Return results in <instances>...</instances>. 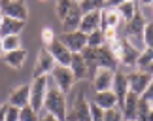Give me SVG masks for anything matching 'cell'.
Here are the masks:
<instances>
[{"mask_svg":"<svg viewBox=\"0 0 153 121\" xmlns=\"http://www.w3.org/2000/svg\"><path fill=\"white\" fill-rule=\"evenodd\" d=\"M81 57L85 59V62L91 66L97 68H108V70H117V66H119V62H117L115 55L111 53L110 45L106 44L102 48H85L81 51Z\"/></svg>","mask_w":153,"mask_h":121,"instance_id":"cell-1","label":"cell"},{"mask_svg":"<svg viewBox=\"0 0 153 121\" xmlns=\"http://www.w3.org/2000/svg\"><path fill=\"white\" fill-rule=\"evenodd\" d=\"M44 112H48L57 121H68V102L66 95L61 93L57 87H49L44 100Z\"/></svg>","mask_w":153,"mask_h":121,"instance_id":"cell-2","label":"cell"},{"mask_svg":"<svg viewBox=\"0 0 153 121\" xmlns=\"http://www.w3.org/2000/svg\"><path fill=\"white\" fill-rule=\"evenodd\" d=\"M48 76H40V78H32L30 82V106L32 110H36L38 114L44 112V100L48 95Z\"/></svg>","mask_w":153,"mask_h":121,"instance_id":"cell-3","label":"cell"},{"mask_svg":"<svg viewBox=\"0 0 153 121\" xmlns=\"http://www.w3.org/2000/svg\"><path fill=\"white\" fill-rule=\"evenodd\" d=\"M146 25H148V19L144 17L142 10L138 8V10H136V15H134L131 21L125 23V38H127L132 45H136L138 40H142V34H144ZM136 48H138V45H136Z\"/></svg>","mask_w":153,"mask_h":121,"instance_id":"cell-4","label":"cell"},{"mask_svg":"<svg viewBox=\"0 0 153 121\" xmlns=\"http://www.w3.org/2000/svg\"><path fill=\"white\" fill-rule=\"evenodd\" d=\"M0 11H2V15L11 17V19H17L23 23L28 21V6L23 0H2Z\"/></svg>","mask_w":153,"mask_h":121,"instance_id":"cell-5","label":"cell"},{"mask_svg":"<svg viewBox=\"0 0 153 121\" xmlns=\"http://www.w3.org/2000/svg\"><path fill=\"white\" fill-rule=\"evenodd\" d=\"M70 121H91V102L85 99V93H79L74 99V104L68 110Z\"/></svg>","mask_w":153,"mask_h":121,"instance_id":"cell-6","label":"cell"},{"mask_svg":"<svg viewBox=\"0 0 153 121\" xmlns=\"http://www.w3.org/2000/svg\"><path fill=\"white\" fill-rule=\"evenodd\" d=\"M140 51L136 45H132L128 40L123 36L119 38V53H117V62L123 66H136V61L140 57Z\"/></svg>","mask_w":153,"mask_h":121,"instance_id":"cell-7","label":"cell"},{"mask_svg":"<svg viewBox=\"0 0 153 121\" xmlns=\"http://www.w3.org/2000/svg\"><path fill=\"white\" fill-rule=\"evenodd\" d=\"M151 76L148 72H142V70H134L131 74H127V82H128V93H134L136 97L142 99V95L146 93L148 85L151 83Z\"/></svg>","mask_w":153,"mask_h":121,"instance_id":"cell-8","label":"cell"},{"mask_svg":"<svg viewBox=\"0 0 153 121\" xmlns=\"http://www.w3.org/2000/svg\"><path fill=\"white\" fill-rule=\"evenodd\" d=\"M55 59L51 57V53L45 48H42L38 51L36 55V65H34V72L32 76L34 78H40V76H48V74H51L53 70H55Z\"/></svg>","mask_w":153,"mask_h":121,"instance_id":"cell-9","label":"cell"},{"mask_svg":"<svg viewBox=\"0 0 153 121\" xmlns=\"http://www.w3.org/2000/svg\"><path fill=\"white\" fill-rule=\"evenodd\" d=\"M59 40L72 51V53H81L87 48V34H83L81 30H74V32H62Z\"/></svg>","mask_w":153,"mask_h":121,"instance_id":"cell-10","label":"cell"},{"mask_svg":"<svg viewBox=\"0 0 153 121\" xmlns=\"http://www.w3.org/2000/svg\"><path fill=\"white\" fill-rule=\"evenodd\" d=\"M51 76H53V82H55V87L64 95L72 89V85L76 82L74 74L70 72V68H66V66H55V70L51 72Z\"/></svg>","mask_w":153,"mask_h":121,"instance_id":"cell-11","label":"cell"},{"mask_svg":"<svg viewBox=\"0 0 153 121\" xmlns=\"http://www.w3.org/2000/svg\"><path fill=\"white\" fill-rule=\"evenodd\" d=\"M8 104L19 108V110L30 104V83H23L11 89L8 97Z\"/></svg>","mask_w":153,"mask_h":121,"instance_id":"cell-12","label":"cell"},{"mask_svg":"<svg viewBox=\"0 0 153 121\" xmlns=\"http://www.w3.org/2000/svg\"><path fill=\"white\" fill-rule=\"evenodd\" d=\"M121 15L117 13L115 4H104V8L100 10V30H108L114 28L117 30V27L121 25Z\"/></svg>","mask_w":153,"mask_h":121,"instance_id":"cell-13","label":"cell"},{"mask_svg":"<svg viewBox=\"0 0 153 121\" xmlns=\"http://www.w3.org/2000/svg\"><path fill=\"white\" fill-rule=\"evenodd\" d=\"M114 78H115V70L97 68L95 76H93V89L97 93H100V91H111V87H114Z\"/></svg>","mask_w":153,"mask_h":121,"instance_id":"cell-14","label":"cell"},{"mask_svg":"<svg viewBox=\"0 0 153 121\" xmlns=\"http://www.w3.org/2000/svg\"><path fill=\"white\" fill-rule=\"evenodd\" d=\"M51 53V57L55 59V65L57 66H70V62H72V51H70L66 45H64L61 40L57 38V42H53L49 48H45Z\"/></svg>","mask_w":153,"mask_h":121,"instance_id":"cell-15","label":"cell"},{"mask_svg":"<svg viewBox=\"0 0 153 121\" xmlns=\"http://www.w3.org/2000/svg\"><path fill=\"white\" fill-rule=\"evenodd\" d=\"M111 91L115 93L117 97V108L123 106V102H125L127 95H128V82H127V74H123L119 68L115 70V78H114V87Z\"/></svg>","mask_w":153,"mask_h":121,"instance_id":"cell-16","label":"cell"},{"mask_svg":"<svg viewBox=\"0 0 153 121\" xmlns=\"http://www.w3.org/2000/svg\"><path fill=\"white\" fill-rule=\"evenodd\" d=\"M25 25L27 23H23V21H17V19H11V17L2 15V19H0V38L19 36V32L25 28Z\"/></svg>","mask_w":153,"mask_h":121,"instance_id":"cell-17","label":"cell"},{"mask_svg":"<svg viewBox=\"0 0 153 121\" xmlns=\"http://www.w3.org/2000/svg\"><path fill=\"white\" fill-rule=\"evenodd\" d=\"M81 17H83V13H81V10H79V4L74 2L72 4V10L68 11V15L61 21L62 23V30L64 32L78 30V28H79V23H81Z\"/></svg>","mask_w":153,"mask_h":121,"instance_id":"cell-18","label":"cell"},{"mask_svg":"<svg viewBox=\"0 0 153 121\" xmlns=\"http://www.w3.org/2000/svg\"><path fill=\"white\" fill-rule=\"evenodd\" d=\"M138 102L140 97H136L134 93H128L123 106L119 108L123 114V121H136V114H138Z\"/></svg>","mask_w":153,"mask_h":121,"instance_id":"cell-19","label":"cell"},{"mask_svg":"<svg viewBox=\"0 0 153 121\" xmlns=\"http://www.w3.org/2000/svg\"><path fill=\"white\" fill-rule=\"evenodd\" d=\"M78 30H81L83 34H91V32H95V30H100V11L83 13Z\"/></svg>","mask_w":153,"mask_h":121,"instance_id":"cell-20","label":"cell"},{"mask_svg":"<svg viewBox=\"0 0 153 121\" xmlns=\"http://www.w3.org/2000/svg\"><path fill=\"white\" fill-rule=\"evenodd\" d=\"M93 104L98 106L100 110H114L117 108V97L114 91H100V93H95V99H93Z\"/></svg>","mask_w":153,"mask_h":121,"instance_id":"cell-21","label":"cell"},{"mask_svg":"<svg viewBox=\"0 0 153 121\" xmlns=\"http://www.w3.org/2000/svg\"><path fill=\"white\" fill-rule=\"evenodd\" d=\"M70 72L74 74L76 79H83L89 74V65L85 62V59L81 57V53H72V62H70Z\"/></svg>","mask_w":153,"mask_h":121,"instance_id":"cell-22","label":"cell"},{"mask_svg":"<svg viewBox=\"0 0 153 121\" xmlns=\"http://www.w3.org/2000/svg\"><path fill=\"white\" fill-rule=\"evenodd\" d=\"M27 55H28V51L25 48H19V49H15V51L4 53V61H6V65H8V66L19 70V68H23V65H25Z\"/></svg>","mask_w":153,"mask_h":121,"instance_id":"cell-23","label":"cell"},{"mask_svg":"<svg viewBox=\"0 0 153 121\" xmlns=\"http://www.w3.org/2000/svg\"><path fill=\"white\" fill-rule=\"evenodd\" d=\"M115 10H117V13L121 15L123 23H127V21H131L132 17L136 15L138 6L134 2H119V4H115Z\"/></svg>","mask_w":153,"mask_h":121,"instance_id":"cell-24","label":"cell"},{"mask_svg":"<svg viewBox=\"0 0 153 121\" xmlns=\"http://www.w3.org/2000/svg\"><path fill=\"white\" fill-rule=\"evenodd\" d=\"M153 62V49L149 48H144L142 51H140V57H138V61H136V66H138V70H142L146 72L148 70V66Z\"/></svg>","mask_w":153,"mask_h":121,"instance_id":"cell-25","label":"cell"},{"mask_svg":"<svg viewBox=\"0 0 153 121\" xmlns=\"http://www.w3.org/2000/svg\"><path fill=\"white\" fill-rule=\"evenodd\" d=\"M106 45V34L104 30H95L87 34V48H102Z\"/></svg>","mask_w":153,"mask_h":121,"instance_id":"cell-26","label":"cell"},{"mask_svg":"<svg viewBox=\"0 0 153 121\" xmlns=\"http://www.w3.org/2000/svg\"><path fill=\"white\" fill-rule=\"evenodd\" d=\"M0 40H2V53H10V51L23 48L19 36H6V38H0Z\"/></svg>","mask_w":153,"mask_h":121,"instance_id":"cell-27","label":"cell"},{"mask_svg":"<svg viewBox=\"0 0 153 121\" xmlns=\"http://www.w3.org/2000/svg\"><path fill=\"white\" fill-rule=\"evenodd\" d=\"M78 4H79L81 13H91V11H100L106 2H100V0H81Z\"/></svg>","mask_w":153,"mask_h":121,"instance_id":"cell-28","label":"cell"},{"mask_svg":"<svg viewBox=\"0 0 153 121\" xmlns=\"http://www.w3.org/2000/svg\"><path fill=\"white\" fill-rule=\"evenodd\" d=\"M72 0H59V2L55 4V13H57V17H59V21H62L64 17L68 15V11L72 10Z\"/></svg>","mask_w":153,"mask_h":121,"instance_id":"cell-29","label":"cell"},{"mask_svg":"<svg viewBox=\"0 0 153 121\" xmlns=\"http://www.w3.org/2000/svg\"><path fill=\"white\" fill-rule=\"evenodd\" d=\"M40 40H42V45H44V48H49L53 42H57L55 30H53L51 27H44L42 32H40Z\"/></svg>","mask_w":153,"mask_h":121,"instance_id":"cell-30","label":"cell"},{"mask_svg":"<svg viewBox=\"0 0 153 121\" xmlns=\"http://www.w3.org/2000/svg\"><path fill=\"white\" fill-rule=\"evenodd\" d=\"M19 121H40V114L36 110H32L30 106H25V108H21Z\"/></svg>","mask_w":153,"mask_h":121,"instance_id":"cell-31","label":"cell"},{"mask_svg":"<svg viewBox=\"0 0 153 121\" xmlns=\"http://www.w3.org/2000/svg\"><path fill=\"white\" fill-rule=\"evenodd\" d=\"M142 42H144V48L153 49V21H148V25H146L144 34H142Z\"/></svg>","mask_w":153,"mask_h":121,"instance_id":"cell-32","label":"cell"},{"mask_svg":"<svg viewBox=\"0 0 153 121\" xmlns=\"http://www.w3.org/2000/svg\"><path fill=\"white\" fill-rule=\"evenodd\" d=\"M104 121H123V114L119 108H114V110H106L104 112Z\"/></svg>","mask_w":153,"mask_h":121,"instance_id":"cell-33","label":"cell"},{"mask_svg":"<svg viewBox=\"0 0 153 121\" xmlns=\"http://www.w3.org/2000/svg\"><path fill=\"white\" fill-rule=\"evenodd\" d=\"M19 114H21L19 108L10 106L8 108V114H6V121H19Z\"/></svg>","mask_w":153,"mask_h":121,"instance_id":"cell-34","label":"cell"},{"mask_svg":"<svg viewBox=\"0 0 153 121\" xmlns=\"http://www.w3.org/2000/svg\"><path fill=\"white\" fill-rule=\"evenodd\" d=\"M142 99H144L146 102H149V104L153 102V79H151V83L148 85V89H146V93L142 95Z\"/></svg>","mask_w":153,"mask_h":121,"instance_id":"cell-35","label":"cell"},{"mask_svg":"<svg viewBox=\"0 0 153 121\" xmlns=\"http://www.w3.org/2000/svg\"><path fill=\"white\" fill-rule=\"evenodd\" d=\"M8 108H10L8 102H6V104H0V121H6V114H8Z\"/></svg>","mask_w":153,"mask_h":121,"instance_id":"cell-36","label":"cell"},{"mask_svg":"<svg viewBox=\"0 0 153 121\" xmlns=\"http://www.w3.org/2000/svg\"><path fill=\"white\" fill-rule=\"evenodd\" d=\"M40 121H57L53 116H49L48 112H44V114H40Z\"/></svg>","mask_w":153,"mask_h":121,"instance_id":"cell-37","label":"cell"},{"mask_svg":"<svg viewBox=\"0 0 153 121\" xmlns=\"http://www.w3.org/2000/svg\"><path fill=\"white\" fill-rule=\"evenodd\" d=\"M146 72H148V74H149V76L153 78V62H151V65L148 66V70H146Z\"/></svg>","mask_w":153,"mask_h":121,"instance_id":"cell-38","label":"cell"},{"mask_svg":"<svg viewBox=\"0 0 153 121\" xmlns=\"http://www.w3.org/2000/svg\"><path fill=\"white\" fill-rule=\"evenodd\" d=\"M0 19H2V11H0ZM0 57H2V40H0Z\"/></svg>","mask_w":153,"mask_h":121,"instance_id":"cell-39","label":"cell"},{"mask_svg":"<svg viewBox=\"0 0 153 121\" xmlns=\"http://www.w3.org/2000/svg\"><path fill=\"white\" fill-rule=\"evenodd\" d=\"M151 19H153V4H151Z\"/></svg>","mask_w":153,"mask_h":121,"instance_id":"cell-40","label":"cell"},{"mask_svg":"<svg viewBox=\"0 0 153 121\" xmlns=\"http://www.w3.org/2000/svg\"><path fill=\"white\" fill-rule=\"evenodd\" d=\"M149 106H151V112H153V102H151V104H149Z\"/></svg>","mask_w":153,"mask_h":121,"instance_id":"cell-41","label":"cell"}]
</instances>
